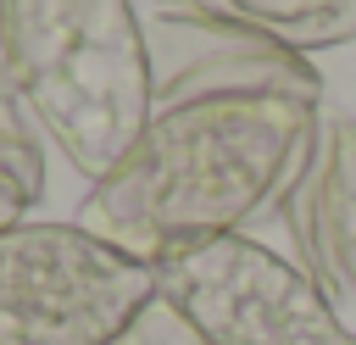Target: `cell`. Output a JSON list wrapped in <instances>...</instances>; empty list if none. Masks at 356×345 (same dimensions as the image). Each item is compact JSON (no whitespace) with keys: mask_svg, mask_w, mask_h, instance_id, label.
Instances as JSON below:
<instances>
[{"mask_svg":"<svg viewBox=\"0 0 356 345\" xmlns=\"http://www.w3.org/2000/svg\"><path fill=\"white\" fill-rule=\"evenodd\" d=\"M167 17H211L250 28L295 56L334 50L356 39V0H150Z\"/></svg>","mask_w":356,"mask_h":345,"instance_id":"cell-5","label":"cell"},{"mask_svg":"<svg viewBox=\"0 0 356 345\" xmlns=\"http://www.w3.org/2000/svg\"><path fill=\"white\" fill-rule=\"evenodd\" d=\"M28 206H33V200H28L11 178H0V234H6V228H17V223H28V217H22Z\"/></svg>","mask_w":356,"mask_h":345,"instance_id":"cell-9","label":"cell"},{"mask_svg":"<svg viewBox=\"0 0 356 345\" xmlns=\"http://www.w3.org/2000/svg\"><path fill=\"white\" fill-rule=\"evenodd\" d=\"M117 345H211V339H206V334H200L172 300H150L145 317H139Z\"/></svg>","mask_w":356,"mask_h":345,"instance_id":"cell-8","label":"cell"},{"mask_svg":"<svg viewBox=\"0 0 356 345\" xmlns=\"http://www.w3.org/2000/svg\"><path fill=\"white\" fill-rule=\"evenodd\" d=\"M150 300L156 267L78 223L0 234V345H117Z\"/></svg>","mask_w":356,"mask_h":345,"instance_id":"cell-3","label":"cell"},{"mask_svg":"<svg viewBox=\"0 0 356 345\" xmlns=\"http://www.w3.org/2000/svg\"><path fill=\"white\" fill-rule=\"evenodd\" d=\"M0 178H11L28 200L44 195V145L22 111V100L0 95Z\"/></svg>","mask_w":356,"mask_h":345,"instance_id":"cell-7","label":"cell"},{"mask_svg":"<svg viewBox=\"0 0 356 345\" xmlns=\"http://www.w3.org/2000/svg\"><path fill=\"white\" fill-rule=\"evenodd\" d=\"M156 284L211 345H356L334 300L245 234L161 262Z\"/></svg>","mask_w":356,"mask_h":345,"instance_id":"cell-4","label":"cell"},{"mask_svg":"<svg viewBox=\"0 0 356 345\" xmlns=\"http://www.w3.org/2000/svg\"><path fill=\"white\" fill-rule=\"evenodd\" d=\"M6 95L100 184L156 111L139 0H0Z\"/></svg>","mask_w":356,"mask_h":345,"instance_id":"cell-2","label":"cell"},{"mask_svg":"<svg viewBox=\"0 0 356 345\" xmlns=\"http://www.w3.org/2000/svg\"><path fill=\"white\" fill-rule=\"evenodd\" d=\"M317 106L289 89H206L161 100L134 150L89 184L78 228L161 267L234 239L317 161Z\"/></svg>","mask_w":356,"mask_h":345,"instance_id":"cell-1","label":"cell"},{"mask_svg":"<svg viewBox=\"0 0 356 345\" xmlns=\"http://www.w3.org/2000/svg\"><path fill=\"white\" fill-rule=\"evenodd\" d=\"M317 228L334 284L356 295V117H334L317 145Z\"/></svg>","mask_w":356,"mask_h":345,"instance_id":"cell-6","label":"cell"}]
</instances>
